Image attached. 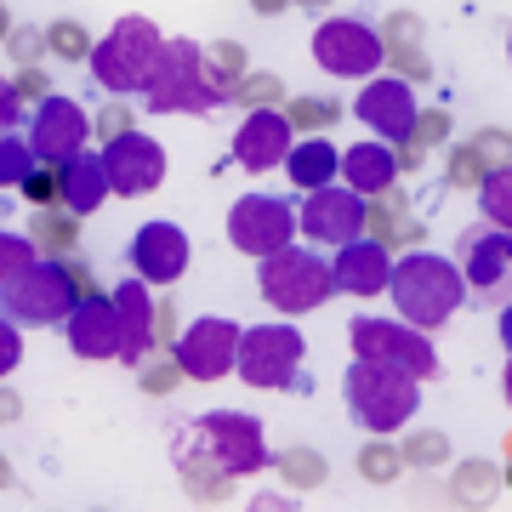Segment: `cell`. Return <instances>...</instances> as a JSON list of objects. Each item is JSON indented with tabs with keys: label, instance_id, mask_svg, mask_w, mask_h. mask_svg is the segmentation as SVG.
Returning <instances> with one entry per match:
<instances>
[{
	"label": "cell",
	"instance_id": "cell-1",
	"mask_svg": "<svg viewBox=\"0 0 512 512\" xmlns=\"http://www.w3.org/2000/svg\"><path fill=\"white\" fill-rule=\"evenodd\" d=\"M268 439H262V421L256 416H234V410H211L194 427H183L177 439V467H183V484L194 495H211L228 484V478L262 473L268 467Z\"/></svg>",
	"mask_w": 512,
	"mask_h": 512
},
{
	"label": "cell",
	"instance_id": "cell-2",
	"mask_svg": "<svg viewBox=\"0 0 512 512\" xmlns=\"http://www.w3.org/2000/svg\"><path fill=\"white\" fill-rule=\"evenodd\" d=\"M387 291H393V308L399 319H410L416 330H439L456 319V308L467 302V279L450 256H433V251H416L393 262L387 274Z\"/></svg>",
	"mask_w": 512,
	"mask_h": 512
},
{
	"label": "cell",
	"instance_id": "cell-3",
	"mask_svg": "<svg viewBox=\"0 0 512 512\" xmlns=\"http://www.w3.org/2000/svg\"><path fill=\"white\" fill-rule=\"evenodd\" d=\"M234 92H222L211 69H205V52L194 40H165L154 69H148V86H143V103L148 114H211L222 109Z\"/></svg>",
	"mask_w": 512,
	"mask_h": 512
},
{
	"label": "cell",
	"instance_id": "cell-4",
	"mask_svg": "<svg viewBox=\"0 0 512 512\" xmlns=\"http://www.w3.org/2000/svg\"><path fill=\"white\" fill-rule=\"evenodd\" d=\"M80 291H86V285H80V268L52 262V256L40 262L35 256V262L0 291V313H6L12 325H40L46 330V325H63V319H69L74 302H80Z\"/></svg>",
	"mask_w": 512,
	"mask_h": 512
},
{
	"label": "cell",
	"instance_id": "cell-5",
	"mask_svg": "<svg viewBox=\"0 0 512 512\" xmlns=\"http://www.w3.org/2000/svg\"><path fill=\"white\" fill-rule=\"evenodd\" d=\"M342 393H348V416L365 433H399L404 421L421 410V382H410V376H399L387 365H370V359L348 365Z\"/></svg>",
	"mask_w": 512,
	"mask_h": 512
},
{
	"label": "cell",
	"instance_id": "cell-6",
	"mask_svg": "<svg viewBox=\"0 0 512 512\" xmlns=\"http://www.w3.org/2000/svg\"><path fill=\"white\" fill-rule=\"evenodd\" d=\"M160 46H165V35L148 18H120L92 46V80L114 97H137L148 86V69H154Z\"/></svg>",
	"mask_w": 512,
	"mask_h": 512
},
{
	"label": "cell",
	"instance_id": "cell-7",
	"mask_svg": "<svg viewBox=\"0 0 512 512\" xmlns=\"http://www.w3.org/2000/svg\"><path fill=\"white\" fill-rule=\"evenodd\" d=\"M302 359H308V342L296 325H256L239 330V353L234 370L245 387H262V393H285V387H302Z\"/></svg>",
	"mask_w": 512,
	"mask_h": 512
},
{
	"label": "cell",
	"instance_id": "cell-8",
	"mask_svg": "<svg viewBox=\"0 0 512 512\" xmlns=\"http://www.w3.org/2000/svg\"><path fill=\"white\" fill-rule=\"evenodd\" d=\"M262 302L279 313H313L336 296V279H330V262L319 251H302V245H285V251L262 256Z\"/></svg>",
	"mask_w": 512,
	"mask_h": 512
},
{
	"label": "cell",
	"instance_id": "cell-9",
	"mask_svg": "<svg viewBox=\"0 0 512 512\" xmlns=\"http://www.w3.org/2000/svg\"><path fill=\"white\" fill-rule=\"evenodd\" d=\"M348 342H353L359 359L399 370V376H410V382L439 376V348H433V342H427V330H416V325H393V319H353Z\"/></svg>",
	"mask_w": 512,
	"mask_h": 512
},
{
	"label": "cell",
	"instance_id": "cell-10",
	"mask_svg": "<svg viewBox=\"0 0 512 512\" xmlns=\"http://www.w3.org/2000/svg\"><path fill=\"white\" fill-rule=\"evenodd\" d=\"M382 35L370 29V23H353V18H330L313 29V63L336 80H365V74L382 69Z\"/></svg>",
	"mask_w": 512,
	"mask_h": 512
},
{
	"label": "cell",
	"instance_id": "cell-11",
	"mask_svg": "<svg viewBox=\"0 0 512 512\" xmlns=\"http://www.w3.org/2000/svg\"><path fill=\"white\" fill-rule=\"evenodd\" d=\"M296 239V211L285 200H274V194H245V200H234V211H228V245L245 256H274L285 251Z\"/></svg>",
	"mask_w": 512,
	"mask_h": 512
},
{
	"label": "cell",
	"instance_id": "cell-12",
	"mask_svg": "<svg viewBox=\"0 0 512 512\" xmlns=\"http://www.w3.org/2000/svg\"><path fill=\"white\" fill-rule=\"evenodd\" d=\"M97 160H103L109 194H126V200L154 194V188L165 183V148L154 143V137H143V131H120V137H109V148H103Z\"/></svg>",
	"mask_w": 512,
	"mask_h": 512
},
{
	"label": "cell",
	"instance_id": "cell-13",
	"mask_svg": "<svg viewBox=\"0 0 512 512\" xmlns=\"http://www.w3.org/2000/svg\"><path fill=\"white\" fill-rule=\"evenodd\" d=\"M92 137V120L74 97H40L35 120H29V148L40 165H69Z\"/></svg>",
	"mask_w": 512,
	"mask_h": 512
},
{
	"label": "cell",
	"instance_id": "cell-14",
	"mask_svg": "<svg viewBox=\"0 0 512 512\" xmlns=\"http://www.w3.org/2000/svg\"><path fill=\"white\" fill-rule=\"evenodd\" d=\"M234 353H239L234 319H194L177 342V370L194 376V382H222L234 370Z\"/></svg>",
	"mask_w": 512,
	"mask_h": 512
},
{
	"label": "cell",
	"instance_id": "cell-15",
	"mask_svg": "<svg viewBox=\"0 0 512 512\" xmlns=\"http://www.w3.org/2000/svg\"><path fill=\"white\" fill-rule=\"evenodd\" d=\"M188 256H194V245L177 222H143L131 239V268L143 285H177L188 274Z\"/></svg>",
	"mask_w": 512,
	"mask_h": 512
},
{
	"label": "cell",
	"instance_id": "cell-16",
	"mask_svg": "<svg viewBox=\"0 0 512 512\" xmlns=\"http://www.w3.org/2000/svg\"><path fill=\"white\" fill-rule=\"evenodd\" d=\"M302 228L296 234L319 239V245H348V239H359V228H365V200L353 194V188H313L308 205H302Z\"/></svg>",
	"mask_w": 512,
	"mask_h": 512
},
{
	"label": "cell",
	"instance_id": "cell-17",
	"mask_svg": "<svg viewBox=\"0 0 512 512\" xmlns=\"http://www.w3.org/2000/svg\"><path fill=\"white\" fill-rule=\"evenodd\" d=\"M353 114H359L376 137H387V143H410V137H416V120H421L416 92H410L404 80H387V74L382 80H370L365 92H359Z\"/></svg>",
	"mask_w": 512,
	"mask_h": 512
},
{
	"label": "cell",
	"instance_id": "cell-18",
	"mask_svg": "<svg viewBox=\"0 0 512 512\" xmlns=\"http://www.w3.org/2000/svg\"><path fill=\"white\" fill-rule=\"evenodd\" d=\"M296 143V126L285 120L279 109H251L245 114V126L234 131V165H245V171H274V165H285V154H291Z\"/></svg>",
	"mask_w": 512,
	"mask_h": 512
},
{
	"label": "cell",
	"instance_id": "cell-19",
	"mask_svg": "<svg viewBox=\"0 0 512 512\" xmlns=\"http://www.w3.org/2000/svg\"><path fill=\"white\" fill-rule=\"evenodd\" d=\"M74 359H120V319H114V296L80 291L74 313L63 319Z\"/></svg>",
	"mask_w": 512,
	"mask_h": 512
},
{
	"label": "cell",
	"instance_id": "cell-20",
	"mask_svg": "<svg viewBox=\"0 0 512 512\" xmlns=\"http://www.w3.org/2000/svg\"><path fill=\"white\" fill-rule=\"evenodd\" d=\"M387 274H393V256H387L382 239H348V245H336V262H330L336 291L382 296L387 291Z\"/></svg>",
	"mask_w": 512,
	"mask_h": 512
},
{
	"label": "cell",
	"instance_id": "cell-21",
	"mask_svg": "<svg viewBox=\"0 0 512 512\" xmlns=\"http://www.w3.org/2000/svg\"><path fill=\"white\" fill-rule=\"evenodd\" d=\"M507 268H512V239L507 228H473V234H461V279L473 285V291H501L507 285Z\"/></svg>",
	"mask_w": 512,
	"mask_h": 512
},
{
	"label": "cell",
	"instance_id": "cell-22",
	"mask_svg": "<svg viewBox=\"0 0 512 512\" xmlns=\"http://www.w3.org/2000/svg\"><path fill=\"white\" fill-rule=\"evenodd\" d=\"M114 319H120V359L143 365L148 348H154V296H148L143 279H126L114 291Z\"/></svg>",
	"mask_w": 512,
	"mask_h": 512
},
{
	"label": "cell",
	"instance_id": "cell-23",
	"mask_svg": "<svg viewBox=\"0 0 512 512\" xmlns=\"http://www.w3.org/2000/svg\"><path fill=\"white\" fill-rule=\"evenodd\" d=\"M342 183L359 194V200H376V194H387V188L399 183V154L387 143H359V148H348L342 154Z\"/></svg>",
	"mask_w": 512,
	"mask_h": 512
},
{
	"label": "cell",
	"instance_id": "cell-24",
	"mask_svg": "<svg viewBox=\"0 0 512 512\" xmlns=\"http://www.w3.org/2000/svg\"><path fill=\"white\" fill-rule=\"evenodd\" d=\"M57 194H63V205H69L74 217H92L97 205L109 200V177H103V160L80 148L69 165H57Z\"/></svg>",
	"mask_w": 512,
	"mask_h": 512
},
{
	"label": "cell",
	"instance_id": "cell-25",
	"mask_svg": "<svg viewBox=\"0 0 512 512\" xmlns=\"http://www.w3.org/2000/svg\"><path fill=\"white\" fill-rule=\"evenodd\" d=\"M336 165H342V154L325 143V137H296L291 143V154H285V171H291V183L296 188H325V183H336Z\"/></svg>",
	"mask_w": 512,
	"mask_h": 512
},
{
	"label": "cell",
	"instance_id": "cell-26",
	"mask_svg": "<svg viewBox=\"0 0 512 512\" xmlns=\"http://www.w3.org/2000/svg\"><path fill=\"white\" fill-rule=\"evenodd\" d=\"M495 165H507V137H495V131H484L473 148H461L456 160H450V183H467V177H484V171H495Z\"/></svg>",
	"mask_w": 512,
	"mask_h": 512
},
{
	"label": "cell",
	"instance_id": "cell-27",
	"mask_svg": "<svg viewBox=\"0 0 512 512\" xmlns=\"http://www.w3.org/2000/svg\"><path fill=\"white\" fill-rule=\"evenodd\" d=\"M478 205H484L490 228H512V177H507V165H495V171L478 177Z\"/></svg>",
	"mask_w": 512,
	"mask_h": 512
},
{
	"label": "cell",
	"instance_id": "cell-28",
	"mask_svg": "<svg viewBox=\"0 0 512 512\" xmlns=\"http://www.w3.org/2000/svg\"><path fill=\"white\" fill-rule=\"evenodd\" d=\"M35 148L23 143V137H6L0 131V188H23L29 177H35Z\"/></svg>",
	"mask_w": 512,
	"mask_h": 512
},
{
	"label": "cell",
	"instance_id": "cell-29",
	"mask_svg": "<svg viewBox=\"0 0 512 512\" xmlns=\"http://www.w3.org/2000/svg\"><path fill=\"white\" fill-rule=\"evenodd\" d=\"M29 262H35V239L29 234H0V291H6Z\"/></svg>",
	"mask_w": 512,
	"mask_h": 512
},
{
	"label": "cell",
	"instance_id": "cell-30",
	"mask_svg": "<svg viewBox=\"0 0 512 512\" xmlns=\"http://www.w3.org/2000/svg\"><path fill=\"white\" fill-rule=\"evenodd\" d=\"M18 365H23V336H18V325L0 313V376H12Z\"/></svg>",
	"mask_w": 512,
	"mask_h": 512
},
{
	"label": "cell",
	"instance_id": "cell-31",
	"mask_svg": "<svg viewBox=\"0 0 512 512\" xmlns=\"http://www.w3.org/2000/svg\"><path fill=\"white\" fill-rule=\"evenodd\" d=\"M74 228L69 222H57V217H35V245H69Z\"/></svg>",
	"mask_w": 512,
	"mask_h": 512
},
{
	"label": "cell",
	"instance_id": "cell-32",
	"mask_svg": "<svg viewBox=\"0 0 512 512\" xmlns=\"http://www.w3.org/2000/svg\"><path fill=\"white\" fill-rule=\"evenodd\" d=\"M18 114H23L18 86H6V80H0V131H12V126H18Z\"/></svg>",
	"mask_w": 512,
	"mask_h": 512
},
{
	"label": "cell",
	"instance_id": "cell-33",
	"mask_svg": "<svg viewBox=\"0 0 512 512\" xmlns=\"http://www.w3.org/2000/svg\"><path fill=\"white\" fill-rule=\"evenodd\" d=\"M52 40H57V52H63V57H80V52H86V40L74 35L69 23H63V29H52Z\"/></svg>",
	"mask_w": 512,
	"mask_h": 512
},
{
	"label": "cell",
	"instance_id": "cell-34",
	"mask_svg": "<svg viewBox=\"0 0 512 512\" xmlns=\"http://www.w3.org/2000/svg\"><path fill=\"white\" fill-rule=\"evenodd\" d=\"M296 120H313V126H325V120H336V103H302V109H296Z\"/></svg>",
	"mask_w": 512,
	"mask_h": 512
},
{
	"label": "cell",
	"instance_id": "cell-35",
	"mask_svg": "<svg viewBox=\"0 0 512 512\" xmlns=\"http://www.w3.org/2000/svg\"><path fill=\"white\" fill-rule=\"evenodd\" d=\"M279 92H285L279 80H251V86H245V92H234V97H251V103H256V97H274V103H279Z\"/></svg>",
	"mask_w": 512,
	"mask_h": 512
},
{
	"label": "cell",
	"instance_id": "cell-36",
	"mask_svg": "<svg viewBox=\"0 0 512 512\" xmlns=\"http://www.w3.org/2000/svg\"><path fill=\"white\" fill-rule=\"evenodd\" d=\"M18 416V399H12V393H0V421H12Z\"/></svg>",
	"mask_w": 512,
	"mask_h": 512
}]
</instances>
